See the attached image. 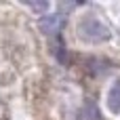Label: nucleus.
I'll return each mask as SVG.
<instances>
[{"mask_svg": "<svg viewBox=\"0 0 120 120\" xmlns=\"http://www.w3.org/2000/svg\"><path fill=\"white\" fill-rule=\"evenodd\" d=\"M38 25H40L42 34H46V36H57V34L61 32V27H63V17H61V15H44V17L38 21Z\"/></svg>", "mask_w": 120, "mask_h": 120, "instance_id": "obj_2", "label": "nucleus"}, {"mask_svg": "<svg viewBox=\"0 0 120 120\" xmlns=\"http://www.w3.org/2000/svg\"><path fill=\"white\" fill-rule=\"evenodd\" d=\"M108 105L112 112H120V80L114 82V86L108 93Z\"/></svg>", "mask_w": 120, "mask_h": 120, "instance_id": "obj_3", "label": "nucleus"}, {"mask_svg": "<svg viewBox=\"0 0 120 120\" xmlns=\"http://www.w3.org/2000/svg\"><path fill=\"white\" fill-rule=\"evenodd\" d=\"M27 6H32V8H36V11H46L49 8V2H25Z\"/></svg>", "mask_w": 120, "mask_h": 120, "instance_id": "obj_4", "label": "nucleus"}, {"mask_svg": "<svg viewBox=\"0 0 120 120\" xmlns=\"http://www.w3.org/2000/svg\"><path fill=\"white\" fill-rule=\"evenodd\" d=\"M78 36L84 40V42H105L110 40V30L95 17H84L80 23H78Z\"/></svg>", "mask_w": 120, "mask_h": 120, "instance_id": "obj_1", "label": "nucleus"}]
</instances>
